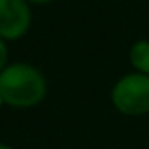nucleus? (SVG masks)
<instances>
[{
  "label": "nucleus",
  "instance_id": "nucleus-1",
  "mask_svg": "<svg viewBox=\"0 0 149 149\" xmlns=\"http://www.w3.org/2000/svg\"><path fill=\"white\" fill-rule=\"evenodd\" d=\"M47 93L45 79L29 64H11L0 74V96L13 108H30L44 100Z\"/></svg>",
  "mask_w": 149,
  "mask_h": 149
},
{
  "label": "nucleus",
  "instance_id": "nucleus-2",
  "mask_svg": "<svg viewBox=\"0 0 149 149\" xmlns=\"http://www.w3.org/2000/svg\"><path fill=\"white\" fill-rule=\"evenodd\" d=\"M111 100L119 111L127 115H142L149 111V76L130 74L117 81Z\"/></svg>",
  "mask_w": 149,
  "mask_h": 149
},
{
  "label": "nucleus",
  "instance_id": "nucleus-3",
  "mask_svg": "<svg viewBox=\"0 0 149 149\" xmlns=\"http://www.w3.org/2000/svg\"><path fill=\"white\" fill-rule=\"evenodd\" d=\"M30 26V10L26 0H0V38H21Z\"/></svg>",
  "mask_w": 149,
  "mask_h": 149
},
{
  "label": "nucleus",
  "instance_id": "nucleus-4",
  "mask_svg": "<svg viewBox=\"0 0 149 149\" xmlns=\"http://www.w3.org/2000/svg\"><path fill=\"white\" fill-rule=\"evenodd\" d=\"M130 61L134 68L149 76V42H136L130 51Z\"/></svg>",
  "mask_w": 149,
  "mask_h": 149
},
{
  "label": "nucleus",
  "instance_id": "nucleus-5",
  "mask_svg": "<svg viewBox=\"0 0 149 149\" xmlns=\"http://www.w3.org/2000/svg\"><path fill=\"white\" fill-rule=\"evenodd\" d=\"M6 58H8V51H6V45H4L2 38H0V74L4 72V66H6Z\"/></svg>",
  "mask_w": 149,
  "mask_h": 149
},
{
  "label": "nucleus",
  "instance_id": "nucleus-6",
  "mask_svg": "<svg viewBox=\"0 0 149 149\" xmlns=\"http://www.w3.org/2000/svg\"><path fill=\"white\" fill-rule=\"evenodd\" d=\"M30 2H36V4H45V2H51V0H30Z\"/></svg>",
  "mask_w": 149,
  "mask_h": 149
},
{
  "label": "nucleus",
  "instance_id": "nucleus-7",
  "mask_svg": "<svg viewBox=\"0 0 149 149\" xmlns=\"http://www.w3.org/2000/svg\"><path fill=\"white\" fill-rule=\"evenodd\" d=\"M0 149H11V147H8V146H2V143H0Z\"/></svg>",
  "mask_w": 149,
  "mask_h": 149
},
{
  "label": "nucleus",
  "instance_id": "nucleus-8",
  "mask_svg": "<svg viewBox=\"0 0 149 149\" xmlns=\"http://www.w3.org/2000/svg\"><path fill=\"white\" fill-rule=\"evenodd\" d=\"M2 102H4V100H2V96H0V106H2Z\"/></svg>",
  "mask_w": 149,
  "mask_h": 149
}]
</instances>
